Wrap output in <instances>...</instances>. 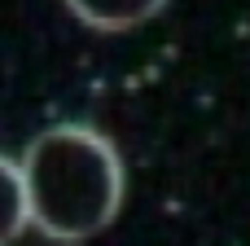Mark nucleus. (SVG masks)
Returning a JSON list of instances; mask_svg holds the SVG:
<instances>
[{"instance_id":"1","label":"nucleus","mask_w":250,"mask_h":246,"mask_svg":"<svg viewBox=\"0 0 250 246\" xmlns=\"http://www.w3.org/2000/svg\"><path fill=\"white\" fill-rule=\"evenodd\" d=\"M22 163L31 224L53 242H88L105 233L123 207L119 150L83 123H57L40 132Z\"/></svg>"},{"instance_id":"2","label":"nucleus","mask_w":250,"mask_h":246,"mask_svg":"<svg viewBox=\"0 0 250 246\" xmlns=\"http://www.w3.org/2000/svg\"><path fill=\"white\" fill-rule=\"evenodd\" d=\"M167 0H66V9L92 31H132L149 22Z\"/></svg>"},{"instance_id":"3","label":"nucleus","mask_w":250,"mask_h":246,"mask_svg":"<svg viewBox=\"0 0 250 246\" xmlns=\"http://www.w3.org/2000/svg\"><path fill=\"white\" fill-rule=\"evenodd\" d=\"M26 224H31V198H26L22 163L0 154V246L13 242Z\"/></svg>"}]
</instances>
